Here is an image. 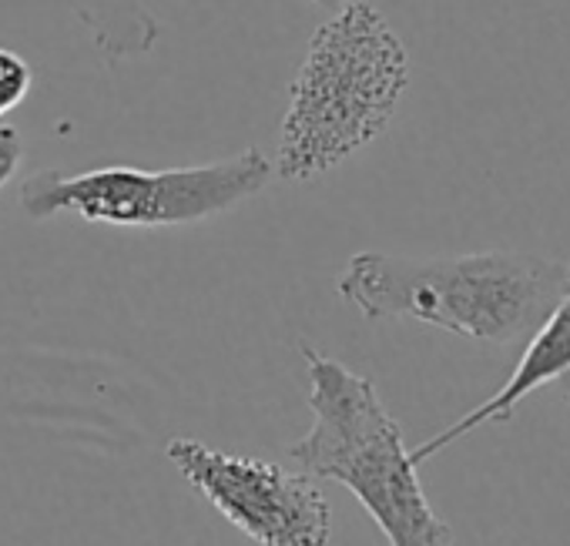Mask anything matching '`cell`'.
I'll return each mask as SVG.
<instances>
[{
	"mask_svg": "<svg viewBox=\"0 0 570 546\" xmlns=\"http://www.w3.org/2000/svg\"><path fill=\"white\" fill-rule=\"evenodd\" d=\"M567 289V261L523 251L406 258L360 251L336 292L363 319H413L453 336L510 346L530 339Z\"/></svg>",
	"mask_w": 570,
	"mask_h": 546,
	"instance_id": "1",
	"label": "cell"
},
{
	"mask_svg": "<svg viewBox=\"0 0 570 546\" xmlns=\"http://www.w3.org/2000/svg\"><path fill=\"white\" fill-rule=\"evenodd\" d=\"M410 85V54L390 21L366 0H346L316 28L289 88L275 148L285 181H313L393 121Z\"/></svg>",
	"mask_w": 570,
	"mask_h": 546,
	"instance_id": "2",
	"label": "cell"
},
{
	"mask_svg": "<svg viewBox=\"0 0 570 546\" xmlns=\"http://www.w3.org/2000/svg\"><path fill=\"white\" fill-rule=\"evenodd\" d=\"M299 353L309 373L313 429L289 446V456L306 473L353 489L390 546H453V529L430 506L420 466L376 386L309 343Z\"/></svg>",
	"mask_w": 570,
	"mask_h": 546,
	"instance_id": "3",
	"label": "cell"
},
{
	"mask_svg": "<svg viewBox=\"0 0 570 546\" xmlns=\"http://www.w3.org/2000/svg\"><path fill=\"white\" fill-rule=\"evenodd\" d=\"M272 178V161L245 148L225 161L145 171L108 165L81 175L38 171L21 185V208L31 218L71 211L85 221L118 228H178L215 218L258 195Z\"/></svg>",
	"mask_w": 570,
	"mask_h": 546,
	"instance_id": "4",
	"label": "cell"
},
{
	"mask_svg": "<svg viewBox=\"0 0 570 546\" xmlns=\"http://www.w3.org/2000/svg\"><path fill=\"white\" fill-rule=\"evenodd\" d=\"M168 459L255 546H330L333 506L309 473L228 456L198 439H171Z\"/></svg>",
	"mask_w": 570,
	"mask_h": 546,
	"instance_id": "5",
	"label": "cell"
},
{
	"mask_svg": "<svg viewBox=\"0 0 570 546\" xmlns=\"http://www.w3.org/2000/svg\"><path fill=\"white\" fill-rule=\"evenodd\" d=\"M557 379H570V261H567V289L560 296V302L550 309V316L533 329V336L527 339V349L520 353L510 379L476 409H470L466 416H460L450 429L436 433L433 439H426L423 446L410 449V459L420 466L430 456H436L440 449H446L450 443H456L460 436L490 426V423H503L513 416V409L537 389H543L547 383Z\"/></svg>",
	"mask_w": 570,
	"mask_h": 546,
	"instance_id": "6",
	"label": "cell"
},
{
	"mask_svg": "<svg viewBox=\"0 0 570 546\" xmlns=\"http://www.w3.org/2000/svg\"><path fill=\"white\" fill-rule=\"evenodd\" d=\"M31 85H35V75L28 61L8 48H0V118L11 115L31 95Z\"/></svg>",
	"mask_w": 570,
	"mask_h": 546,
	"instance_id": "7",
	"label": "cell"
},
{
	"mask_svg": "<svg viewBox=\"0 0 570 546\" xmlns=\"http://www.w3.org/2000/svg\"><path fill=\"white\" fill-rule=\"evenodd\" d=\"M21 158H24V141H21L18 128L0 121V188L18 175Z\"/></svg>",
	"mask_w": 570,
	"mask_h": 546,
	"instance_id": "8",
	"label": "cell"
},
{
	"mask_svg": "<svg viewBox=\"0 0 570 546\" xmlns=\"http://www.w3.org/2000/svg\"><path fill=\"white\" fill-rule=\"evenodd\" d=\"M313 4H320V8H333V11H336V8H343V4H346V0H313Z\"/></svg>",
	"mask_w": 570,
	"mask_h": 546,
	"instance_id": "9",
	"label": "cell"
},
{
	"mask_svg": "<svg viewBox=\"0 0 570 546\" xmlns=\"http://www.w3.org/2000/svg\"><path fill=\"white\" fill-rule=\"evenodd\" d=\"M563 383H567V396H570V379H563Z\"/></svg>",
	"mask_w": 570,
	"mask_h": 546,
	"instance_id": "10",
	"label": "cell"
}]
</instances>
